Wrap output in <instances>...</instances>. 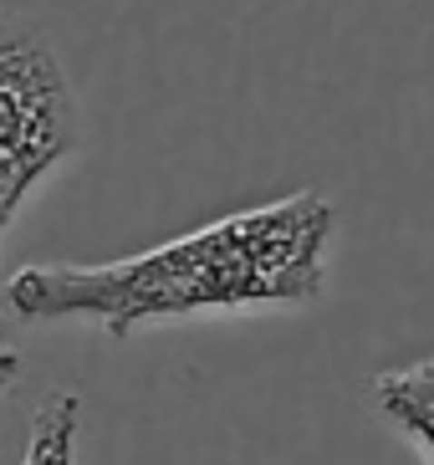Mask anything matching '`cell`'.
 <instances>
[{"label":"cell","mask_w":434,"mask_h":465,"mask_svg":"<svg viewBox=\"0 0 434 465\" xmlns=\"http://www.w3.org/2000/svg\"><path fill=\"white\" fill-rule=\"evenodd\" d=\"M332 225V200L301 190L123 261L26 266L11 276L5 302L21 322H97L113 338L200 312L307 307L327 287Z\"/></svg>","instance_id":"6da1fadb"},{"label":"cell","mask_w":434,"mask_h":465,"mask_svg":"<svg viewBox=\"0 0 434 465\" xmlns=\"http://www.w3.org/2000/svg\"><path fill=\"white\" fill-rule=\"evenodd\" d=\"M82 143V108L46 31L0 5V159L41 184Z\"/></svg>","instance_id":"7a4b0ae2"},{"label":"cell","mask_w":434,"mask_h":465,"mask_svg":"<svg viewBox=\"0 0 434 465\" xmlns=\"http://www.w3.org/2000/svg\"><path fill=\"white\" fill-rule=\"evenodd\" d=\"M373 404L394 430H404L434 465V358L404 363V369H383L373 379Z\"/></svg>","instance_id":"3957f363"},{"label":"cell","mask_w":434,"mask_h":465,"mask_svg":"<svg viewBox=\"0 0 434 465\" xmlns=\"http://www.w3.org/2000/svg\"><path fill=\"white\" fill-rule=\"evenodd\" d=\"M77 424H82V399L77 394H52L31 420V440L21 465H77Z\"/></svg>","instance_id":"277c9868"},{"label":"cell","mask_w":434,"mask_h":465,"mask_svg":"<svg viewBox=\"0 0 434 465\" xmlns=\"http://www.w3.org/2000/svg\"><path fill=\"white\" fill-rule=\"evenodd\" d=\"M36 190L21 169H11L5 159H0V246H5V235H11V220L21 215V205H26V194Z\"/></svg>","instance_id":"5b68a950"},{"label":"cell","mask_w":434,"mask_h":465,"mask_svg":"<svg viewBox=\"0 0 434 465\" xmlns=\"http://www.w3.org/2000/svg\"><path fill=\"white\" fill-rule=\"evenodd\" d=\"M15 379H21V353H15V348H0V394H5Z\"/></svg>","instance_id":"8992f818"}]
</instances>
